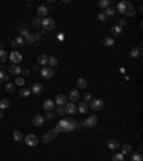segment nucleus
Wrapping results in <instances>:
<instances>
[{"instance_id": "f257e3e1", "label": "nucleus", "mask_w": 143, "mask_h": 161, "mask_svg": "<svg viewBox=\"0 0 143 161\" xmlns=\"http://www.w3.org/2000/svg\"><path fill=\"white\" fill-rule=\"evenodd\" d=\"M79 127V122H76L72 118H67V120H60L56 125V131L60 134V132H70V131H74L76 128Z\"/></svg>"}, {"instance_id": "f03ea898", "label": "nucleus", "mask_w": 143, "mask_h": 161, "mask_svg": "<svg viewBox=\"0 0 143 161\" xmlns=\"http://www.w3.org/2000/svg\"><path fill=\"white\" fill-rule=\"evenodd\" d=\"M103 107H105V102L103 99H99V98H92V101L89 102V108L93 111H100Z\"/></svg>"}, {"instance_id": "7ed1b4c3", "label": "nucleus", "mask_w": 143, "mask_h": 161, "mask_svg": "<svg viewBox=\"0 0 143 161\" xmlns=\"http://www.w3.org/2000/svg\"><path fill=\"white\" fill-rule=\"evenodd\" d=\"M97 122H99V118H97L96 115H89L82 125L87 127V128H94V127L97 125Z\"/></svg>"}, {"instance_id": "20e7f679", "label": "nucleus", "mask_w": 143, "mask_h": 161, "mask_svg": "<svg viewBox=\"0 0 143 161\" xmlns=\"http://www.w3.org/2000/svg\"><path fill=\"white\" fill-rule=\"evenodd\" d=\"M54 26H56V22H54V19L52 18H44L42 20V27L44 29V30H52L54 29Z\"/></svg>"}, {"instance_id": "39448f33", "label": "nucleus", "mask_w": 143, "mask_h": 161, "mask_svg": "<svg viewBox=\"0 0 143 161\" xmlns=\"http://www.w3.org/2000/svg\"><path fill=\"white\" fill-rule=\"evenodd\" d=\"M57 135H59V132H57L56 129H52V131L46 132V134L43 135V143H52V141H54V140L57 138Z\"/></svg>"}, {"instance_id": "423d86ee", "label": "nucleus", "mask_w": 143, "mask_h": 161, "mask_svg": "<svg viewBox=\"0 0 143 161\" xmlns=\"http://www.w3.org/2000/svg\"><path fill=\"white\" fill-rule=\"evenodd\" d=\"M26 145H29V147H36L37 144H39V138L36 137L35 134H29L27 137H24V140H23Z\"/></svg>"}, {"instance_id": "0eeeda50", "label": "nucleus", "mask_w": 143, "mask_h": 161, "mask_svg": "<svg viewBox=\"0 0 143 161\" xmlns=\"http://www.w3.org/2000/svg\"><path fill=\"white\" fill-rule=\"evenodd\" d=\"M40 75H42L44 79L53 78V68H50V66H43V68H40Z\"/></svg>"}, {"instance_id": "6e6552de", "label": "nucleus", "mask_w": 143, "mask_h": 161, "mask_svg": "<svg viewBox=\"0 0 143 161\" xmlns=\"http://www.w3.org/2000/svg\"><path fill=\"white\" fill-rule=\"evenodd\" d=\"M9 59L13 62V65H19V63H22V60H23V56L19 53V52H12V53L9 55Z\"/></svg>"}, {"instance_id": "1a4fd4ad", "label": "nucleus", "mask_w": 143, "mask_h": 161, "mask_svg": "<svg viewBox=\"0 0 143 161\" xmlns=\"http://www.w3.org/2000/svg\"><path fill=\"white\" fill-rule=\"evenodd\" d=\"M67 96L65 95V94H59L57 96H56V104H57V107H63V105H66L67 104Z\"/></svg>"}, {"instance_id": "9d476101", "label": "nucleus", "mask_w": 143, "mask_h": 161, "mask_svg": "<svg viewBox=\"0 0 143 161\" xmlns=\"http://www.w3.org/2000/svg\"><path fill=\"white\" fill-rule=\"evenodd\" d=\"M17 32H19V36H22V37L24 39L26 36L30 33V29H29V26H26V25H20L17 27Z\"/></svg>"}, {"instance_id": "9b49d317", "label": "nucleus", "mask_w": 143, "mask_h": 161, "mask_svg": "<svg viewBox=\"0 0 143 161\" xmlns=\"http://www.w3.org/2000/svg\"><path fill=\"white\" fill-rule=\"evenodd\" d=\"M142 46H135L132 51H130V58H133V59H137V58H140L142 56Z\"/></svg>"}, {"instance_id": "f8f14e48", "label": "nucleus", "mask_w": 143, "mask_h": 161, "mask_svg": "<svg viewBox=\"0 0 143 161\" xmlns=\"http://www.w3.org/2000/svg\"><path fill=\"white\" fill-rule=\"evenodd\" d=\"M65 111H66V114H70V115H74L76 112H77V107L73 104V102H67L66 105H65Z\"/></svg>"}, {"instance_id": "ddd939ff", "label": "nucleus", "mask_w": 143, "mask_h": 161, "mask_svg": "<svg viewBox=\"0 0 143 161\" xmlns=\"http://www.w3.org/2000/svg\"><path fill=\"white\" fill-rule=\"evenodd\" d=\"M44 121H46V118H44L43 115H36L35 118L32 120V124L35 127H42L44 124Z\"/></svg>"}, {"instance_id": "4468645a", "label": "nucleus", "mask_w": 143, "mask_h": 161, "mask_svg": "<svg viewBox=\"0 0 143 161\" xmlns=\"http://www.w3.org/2000/svg\"><path fill=\"white\" fill-rule=\"evenodd\" d=\"M47 13H49V9H47L46 6H39V7H37V16L40 19L47 18Z\"/></svg>"}, {"instance_id": "2eb2a0df", "label": "nucleus", "mask_w": 143, "mask_h": 161, "mask_svg": "<svg viewBox=\"0 0 143 161\" xmlns=\"http://www.w3.org/2000/svg\"><path fill=\"white\" fill-rule=\"evenodd\" d=\"M43 109L47 111V112H52L54 109V101H52V99H46V101L43 102Z\"/></svg>"}, {"instance_id": "dca6fc26", "label": "nucleus", "mask_w": 143, "mask_h": 161, "mask_svg": "<svg viewBox=\"0 0 143 161\" xmlns=\"http://www.w3.org/2000/svg\"><path fill=\"white\" fill-rule=\"evenodd\" d=\"M32 94H35V95H40L42 92H43V85L42 84H39V82H36L33 84V86H32Z\"/></svg>"}, {"instance_id": "f3484780", "label": "nucleus", "mask_w": 143, "mask_h": 161, "mask_svg": "<svg viewBox=\"0 0 143 161\" xmlns=\"http://www.w3.org/2000/svg\"><path fill=\"white\" fill-rule=\"evenodd\" d=\"M24 45V39L22 37V36H17V37H15L13 40H12V46L13 48H20V46H23Z\"/></svg>"}, {"instance_id": "a211bd4d", "label": "nucleus", "mask_w": 143, "mask_h": 161, "mask_svg": "<svg viewBox=\"0 0 143 161\" xmlns=\"http://www.w3.org/2000/svg\"><path fill=\"white\" fill-rule=\"evenodd\" d=\"M47 60H49V56L43 53V55H40V56H39L37 63H39V66H42V68H43V66H46V65H47Z\"/></svg>"}, {"instance_id": "6ab92c4d", "label": "nucleus", "mask_w": 143, "mask_h": 161, "mask_svg": "<svg viewBox=\"0 0 143 161\" xmlns=\"http://www.w3.org/2000/svg\"><path fill=\"white\" fill-rule=\"evenodd\" d=\"M120 147V143L117 140H109L107 141V148L109 150H117Z\"/></svg>"}, {"instance_id": "aec40b11", "label": "nucleus", "mask_w": 143, "mask_h": 161, "mask_svg": "<svg viewBox=\"0 0 143 161\" xmlns=\"http://www.w3.org/2000/svg\"><path fill=\"white\" fill-rule=\"evenodd\" d=\"M110 32H112V35H113V36H122V33H123V29H122L120 26L115 25V26H112Z\"/></svg>"}, {"instance_id": "412c9836", "label": "nucleus", "mask_w": 143, "mask_h": 161, "mask_svg": "<svg viewBox=\"0 0 143 161\" xmlns=\"http://www.w3.org/2000/svg\"><path fill=\"white\" fill-rule=\"evenodd\" d=\"M130 161H143L142 151H137V153H130Z\"/></svg>"}, {"instance_id": "4be33fe9", "label": "nucleus", "mask_w": 143, "mask_h": 161, "mask_svg": "<svg viewBox=\"0 0 143 161\" xmlns=\"http://www.w3.org/2000/svg\"><path fill=\"white\" fill-rule=\"evenodd\" d=\"M76 84H77V88H80V89H86L87 88V81L85 78H77Z\"/></svg>"}, {"instance_id": "5701e85b", "label": "nucleus", "mask_w": 143, "mask_h": 161, "mask_svg": "<svg viewBox=\"0 0 143 161\" xmlns=\"http://www.w3.org/2000/svg\"><path fill=\"white\" fill-rule=\"evenodd\" d=\"M67 99H69L70 102H76V101L79 99V92H77V89H72Z\"/></svg>"}, {"instance_id": "b1692460", "label": "nucleus", "mask_w": 143, "mask_h": 161, "mask_svg": "<svg viewBox=\"0 0 143 161\" xmlns=\"http://www.w3.org/2000/svg\"><path fill=\"white\" fill-rule=\"evenodd\" d=\"M77 111H79L80 114H86V112L89 111V104H87V102H80L79 107H77Z\"/></svg>"}, {"instance_id": "393cba45", "label": "nucleus", "mask_w": 143, "mask_h": 161, "mask_svg": "<svg viewBox=\"0 0 143 161\" xmlns=\"http://www.w3.org/2000/svg\"><path fill=\"white\" fill-rule=\"evenodd\" d=\"M22 71H23V69L20 68V65H12V66L9 68V72L13 73V75H20Z\"/></svg>"}, {"instance_id": "a878e982", "label": "nucleus", "mask_w": 143, "mask_h": 161, "mask_svg": "<svg viewBox=\"0 0 143 161\" xmlns=\"http://www.w3.org/2000/svg\"><path fill=\"white\" fill-rule=\"evenodd\" d=\"M127 3H129V1H120V3L117 4V12H119V13L125 15L126 9H127Z\"/></svg>"}, {"instance_id": "bb28decb", "label": "nucleus", "mask_w": 143, "mask_h": 161, "mask_svg": "<svg viewBox=\"0 0 143 161\" xmlns=\"http://www.w3.org/2000/svg\"><path fill=\"white\" fill-rule=\"evenodd\" d=\"M126 16H135V7H133V4L129 1L127 3V9H126Z\"/></svg>"}, {"instance_id": "cd10ccee", "label": "nucleus", "mask_w": 143, "mask_h": 161, "mask_svg": "<svg viewBox=\"0 0 143 161\" xmlns=\"http://www.w3.org/2000/svg\"><path fill=\"white\" fill-rule=\"evenodd\" d=\"M105 15H106V18H113L115 15H116V10L112 7V6H109L107 9H105V12H103Z\"/></svg>"}, {"instance_id": "c85d7f7f", "label": "nucleus", "mask_w": 143, "mask_h": 161, "mask_svg": "<svg viewBox=\"0 0 143 161\" xmlns=\"http://www.w3.org/2000/svg\"><path fill=\"white\" fill-rule=\"evenodd\" d=\"M9 81V75L6 71H0V84H7Z\"/></svg>"}, {"instance_id": "c756f323", "label": "nucleus", "mask_w": 143, "mask_h": 161, "mask_svg": "<svg viewBox=\"0 0 143 161\" xmlns=\"http://www.w3.org/2000/svg\"><path fill=\"white\" fill-rule=\"evenodd\" d=\"M103 45H105V46H113V45H115V39H113L112 36H106V37L103 39Z\"/></svg>"}, {"instance_id": "7c9ffc66", "label": "nucleus", "mask_w": 143, "mask_h": 161, "mask_svg": "<svg viewBox=\"0 0 143 161\" xmlns=\"http://www.w3.org/2000/svg\"><path fill=\"white\" fill-rule=\"evenodd\" d=\"M13 138H15V141H17V143L24 140V137H23V134H22L20 131H15V132H13Z\"/></svg>"}, {"instance_id": "2f4dec72", "label": "nucleus", "mask_w": 143, "mask_h": 161, "mask_svg": "<svg viewBox=\"0 0 143 161\" xmlns=\"http://www.w3.org/2000/svg\"><path fill=\"white\" fill-rule=\"evenodd\" d=\"M36 39H35V35L33 33H29V35L24 37V43H29V45H32V43H35Z\"/></svg>"}, {"instance_id": "473e14b6", "label": "nucleus", "mask_w": 143, "mask_h": 161, "mask_svg": "<svg viewBox=\"0 0 143 161\" xmlns=\"http://www.w3.org/2000/svg\"><path fill=\"white\" fill-rule=\"evenodd\" d=\"M7 59H9L7 52H6V51H3V49H0V62H1V63H4Z\"/></svg>"}, {"instance_id": "72a5a7b5", "label": "nucleus", "mask_w": 143, "mask_h": 161, "mask_svg": "<svg viewBox=\"0 0 143 161\" xmlns=\"http://www.w3.org/2000/svg\"><path fill=\"white\" fill-rule=\"evenodd\" d=\"M30 94H32V91L29 89V88H22V89H20V96H22V98H27Z\"/></svg>"}, {"instance_id": "f704fd0d", "label": "nucleus", "mask_w": 143, "mask_h": 161, "mask_svg": "<svg viewBox=\"0 0 143 161\" xmlns=\"http://www.w3.org/2000/svg\"><path fill=\"white\" fill-rule=\"evenodd\" d=\"M57 58H54V56H49V60H47V63H49V66L50 68H54L56 65H57Z\"/></svg>"}, {"instance_id": "c9c22d12", "label": "nucleus", "mask_w": 143, "mask_h": 161, "mask_svg": "<svg viewBox=\"0 0 143 161\" xmlns=\"http://www.w3.org/2000/svg\"><path fill=\"white\" fill-rule=\"evenodd\" d=\"M99 6H100L102 9H107L109 6H112V1H110V0H100V1H99Z\"/></svg>"}, {"instance_id": "e433bc0d", "label": "nucleus", "mask_w": 143, "mask_h": 161, "mask_svg": "<svg viewBox=\"0 0 143 161\" xmlns=\"http://www.w3.org/2000/svg\"><path fill=\"white\" fill-rule=\"evenodd\" d=\"M130 153H132V145H130V144L123 145V148H122V154L126 155V154H130Z\"/></svg>"}, {"instance_id": "4c0bfd02", "label": "nucleus", "mask_w": 143, "mask_h": 161, "mask_svg": "<svg viewBox=\"0 0 143 161\" xmlns=\"http://www.w3.org/2000/svg\"><path fill=\"white\" fill-rule=\"evenodd\" d=\"M42 20H43V19L36 18L35 20L32 22V26H33V27H36V29H39V27H42Z\"/></svg>"}, {"instance_id": "58836bf2", "label": "nucleus", "mask_w": 143, "mask_h": 161, "mask_svg": "<svg viewBox=\"0 0 143 161\" xmlns=\"http://www.w3.org/2000/svg\"><path fill=\"white\" fill-rule=\"evenodd\" d=\"M112 161H125V155H123L122 153H117V154H115V155H113Z\"/></svg>"}, {"instance_id": "ea45409f", "label": "nucleus", "mask_w": 143, "mask_h": 161, "mask_svg": "<svg viewBox=\"0 0 143 161\" xmlns=\"http://www.w3.org/2000/svg\"><path fill=\"white\" fill-rule=\"evenodd\" d=\"M4 88H6V91H7V92H13V91H15V88H16V85H15L13 82H7Z\"/></svg>"}, {"instance_id": "a19ab883", "label": "nucleus", "mask_w": 143, "mask_h": 161, "mask_svg": "<svg viewBox=\"0 0 143 161\" xmlns=\"http://www.w3.org/2000/svg\"><path fill=\"white\" fill-rule=\"evenodd\" d=\"M9 105H10V102L7 99H1L0 101V109H6V108H9Z\"/></svg>"}, {"instance_id": "79ce46f5", "label": "nucleus", "mask_w": 143, "mask_h": 161, "mask_svg": "<svg viewBox=\"0 0 143 161\" xmlns=\"http://www.w3.org/2000/svg\"><path fill=\"white\" fill-rule=\"evenodd\" d=\"M15 85H17V86H23V85H24V79H23L22 76H17V78L15 79Z\"/></svg>"}, {"instance_id": "37998d69", "label": "nucleus", "mask_w": 143, "mask_h": 161, "mask_svg": "<svg viewBox=\"0 0 143 161\" xmlns=\"http://www.w3.org/2000/svg\"><path fill=\"white\" fill-rule=\"evenodd\" d=\"M56 114H57V115H60V117H63V115L66 114L65 107H57V108H56Z\"/></svg>"}, {"instance_id": "c03bdc74", "label": "nucleus", "mask_w": 143, "mask_h": 161, "mask_svg": "<svg viewBox=\"0 0 143 161\" xmlns=\"http://www.w3.org/2000/svg\"><path fill=\"white\" fill-rule=\"evenodd\" d=\"M126 25H127V22H126V19H119V20H117V26H120V27H122V29H123V27H125Z\"/></svg>"}, {"instance_id": "a18cd8bd", "label": "nucleus", "mask_w": 143, "mask_h": 161, "mask_svg": "<svg viewBox=\"0 0 143 161\" xmlns=\"http://www.w3.org/2000/svg\"><path fill=\"white\" fill-rule=\"evenodd\" d=\"M97 19H99V20H100V22H106V20H107L106 15H105V13H103V12H100V13H99V15H97Z\"/></svg>"}, {"instance_id": "49530a36", "label": "nucleus", "mask_w": 143, "mask_h": 161, "mask_svg": "<svg viewBox=\"0 0 143 161\" xmlns=\"http://www.w3.org/2000/svg\"><path fill=\"white\" fill-rule=\"evenodd\" d=\"M83 98H85V101H92V94L90 92H85V95H83Z\"/></svg>"}, {"instance_id": "de8ad7c7", "label": "nucleus", "mask_w": 143, "mask_h": 161, "mask_svg": "<svg viewBox=\"0 0 143 161\" xmlns=\"http://www.w3.org/2000/svg\"><path fill=\"white\" fill-rule=\"evenodd\" d=\"M53 117H54V114H53V112H47L44 118H46V120H53Z\"/></svg>"}, {"instance_id": "09e8293b", "label": "nucleus", "mask_w": 143, "mask_h": 161, "mask_svg": "<svg viewBox=\"0 0 143 161\" xmlns=\"http://www.w3.org/2000/svg\"><path fill=\"white\" fill-rule=\"evenodd\" d=\"M22 73H23L24 76H27V75H30V71H29V69H23V71H22Z\"/></svg>"}, {"instance_id": "8fccbe9b", "label": "nucleus", "mask_w": 143, "mask_h": 161, "mask_svg": "<svg viewBox=\"0 0 143 161\" xmlns=\"http://www.w3.org/2000/svg\"><path fill=\"white\" fill-rule=\"evenodd\" d=\"M33 35H35L36 42H37V40H40V37H42V35H40V33H33Z\"/></svg>"}, {"instance_id": "3c124183", "label": "nucleus", "mask_w": 143, "mask_h": 161, "mask_svg": "<svg viewBox=\"0 0 143 161\" xmlns=\"http://www.w3.org/2000/svg\"><path fill=\"white\" fill-rule=\"evenodd\" d=\"M46 32H47V30H44L43 27H40V32H39V33H40V35L43 36V35H46Z\"/></svg>"}, {"instance_id": "603ef678", "label": "nucleus", "mask_w": 143, "mask_h": 161, "mask_svg": "<svg viewBox=\"0 0 143 161\" xmlns=\"http://www.w3.org/2000/svg\"><path fill=\"white\" fill-rule=\"evenodd\" d=\"M33 71H35V72H40V66H39V65L33 66Z\"/></svg>"}, {"instance_id": "864d4df0", "label": "nucleus", "mask_w": 143, "mask_h": 161, "mask_svg": "<svg viewBox=\"0 0 143 161\" xmlns=\"http://www.w3.org/2000/svg\"><path fill=\"white\" fill-rule=\"evenodd\" d=\"M65 39V36H63V33H59V40H63Z\"/></svg>"}, {"instance_id": "5fc2aeb1", "label": "nucleus", "mask_w": 143, "mask_h": 161, "mask_svg": "<svg viewBox=\"0 0 143 161\" xmlns=\"http://www.w3.org/2000/svg\"><path fill=\"white\" fill-rule=\"evenodd\" d=\"M3 117H4V112H3V111H0V118H3Z\"/></svg>"}, {"instance_id": "6e6d98bb", "label": "nucleus", "mask_w": 143, "mask_h": 161, "mask_svg": "<svg viewBox=\"0 0 143 161\" xmlns=\"http://www.w3.org/2000/svg\"><path fill=\"white\" fill-rule=\"evenodd\" d=\"M0 49H3V45H1V43H0Z\"/></svg>"}]
</instances>
